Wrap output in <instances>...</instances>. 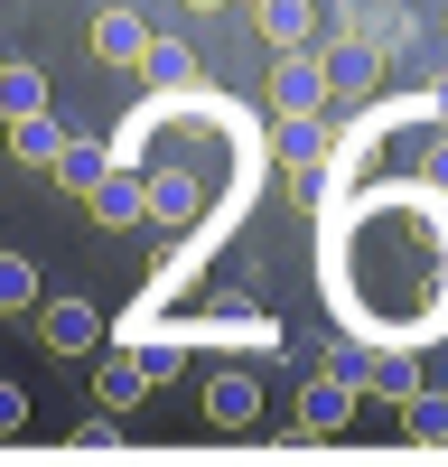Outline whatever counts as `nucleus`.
Returning <instances> with one entry per match:
<instances>
[{"instance_id": "nucleus-1", "label": "nucleus", "mask_w": 448, "mask_h": 467, "mask_svg": "<svg viewBox=\"0 0 448 467\" xmlns=\"http://www.w3.org/2000/svg\"><path fill=\"white\" fill-rule=\"evenodd\" d=\"M37 346H47V356H94L103 346V308L94 299H37Z\"/></svg>"}, {"instance_id": "nucleus-2", "label": "nucleus", "mask_w": 448, "mask_h": 467, "mask_svg": "<svg viewBox=\"0 0 448 467\" xmlns=\"http://www.w3.org/2000/svg\"><path fill=\"white\" fill-rule=\"evenodd\" d=\"M336 94H327V66H318V47H280V66H271V112H327Z\"/></svg>"}, {"instance_id": "nucleus-3", "label": "nucleus", "mask_w": 448, "mask_h": 467, "mask_svg": "<svg viewBox=\"0 0 448 467\" xmlns=\"http://www.w3.org/2000/svg\"><path fill=\"white\" fill-rule=\"evenodd\" d=\"M327 66V94H373L383 85V37H336V47H318Z\"/></svg>"}, {"instance_id": "nucleus-4", "label": "nucleus", "mask_w": 448, "mask_h": 467, "mask_svg": "<svg viewBox=\"0 0 448 467\" xmlns=\"http://www.w3.org/2000/svg\"><path fill=\"white\" fill-rule=\"evenodd\" d=\"M271 160H280L290 178H309V169L327 160V112H280V122H271Z\"/></svg>"}, {"instance_id": "nucleus-5", "label": "nucleus", "mask_w": 448, "mask_h": 467, "mask_svg": "<svg viewBox=\"0 0 448 467\" xmlns=\"http://www.w3.org/2000/svg\"><path fill=\"white\" fill-rule=\"evenodd\" d=\"M140 215L178 234V224H197V215H206V187L187 178V169H149V197H140Z\"/></svg>"}, {"instance_id": "nucleus-6", "label": "nucleus", "mask_w": 448, "mask_h": 467, "mask_svg": "<svg viewBox=\"0 0 448 467\" xmlns=\"http://www.w3.org/2000/svg\"><path fill=\"white\" fill-rule=\"evenodd\" d=\"M140 197H149V178H140V169H103V178L85 187L94 224H112V234H122V224H140Z\"/></svg>"}, {"instance_id": "nucleus-7", "label": "nucleus", "mask_w": 448, "mask_h": 467, "mask_svg": "<svg viewBox=\"0 0 448 467\" xmlns=\"http://www.w3.org/2000/svg\"><path fill=\"white\" fill-rule=\"evenodd\" d=\"M206 420H215V431H252V420H261V383L252 374H215L206 383Z\"/></svg>"}, {"instance_id": "nucleus-8", "label": "nucleus", "mask_w": 448, "mask_h": 467, "mask_svg": "<svg viewBox=\"0 0 448 467\" xmlns=\"http://www.w3.org/2000/svg\"><path fill=\"white\" fill-rule=\"evenodd\" d=\"M346 420H355V383H336V374H318L309 383V393H299V431H346Z\"/></svg>"}, {"instance_id": "nucleus-9", "label": "nucleus", "mask_w": 448, "mask_h": 467, "mask_svg": "<svg viewBox=\"0 0 448 467\" xmlns=\"http://www.w3.org/2000/svg\"><path fill=\"white\" fill-rule=\"evenodd\" d=\"M140 47H149V19L140 10H103L94 19V57L103 66H140Z\"/></svg>"}, {"instance_id": "nucleus-10", "label": "nucleus", "mask_w": 448, "mask_h": 467, "mask_svg": "<svg viewBox=\"0 0 448 467\" xmlns=\"http://www.w3.org/2000/svg\"><path fill=\"white\" fill-rule=\"evenodd\" d=\"M252 19H261L271 47H318V10L309 0H252Z\"/></svg>"}, {"instance_id": "nucleus-11", "label": "nucleus", "mask_w": 448, "mask_h": 467, "mask_svg": "<svg viewBox=\"0 0 448 467\" xmlns=\"http://www.w3.org/2000/svg\"><path fill=\"white\" fill-rule=\"evenodd\" d=\"M140 75H149L159 94H187V85H197V57H187V37H159V28H149V47H140Z\"/></svg>"}, {"instance_id": "nucleus-12", "label": "nucleus", "mask_w": 448, "mask_h": 467, "mask_svg": "<svg viewBox=\"0 0 448 467\" xmlns=\"http://www.w3.org/2000/svg\"><path fill=\"white\" fill-rule=\"evenodd\" d=\"M10 150H19L28 169H56V150H66V122H56V112H19V122H10Z\"/></svg>"}, {"instance_id": "nucleus-13", "label": "nucleus", "mask_w": 448, "mask_h": 467, "mask_svg": "<svg viewBox=\"0 0 448 467\" xmlns=\"http://www.w3.org/2000/svg\"><path fill=\"white\" fill-rule=\"evenodd\" d=\"M402 431L421 449H448V393H430V383H411L402 393Z\"/></svg>"}, {"instance_id": "nucleus-14", "label": "nucleus", "mask_w": 448, "mask_h": 467, "mask_svg": "<svg viewBox=\"0 0 448 467\" xmlns=\"http://www.w3.org/2000/svg\"><path fill=\"white\" fill-rule=\"evenodd\" d=\"M19 112H47V75L19 66V57H0V122H19Z\"/></svg>"}, {"instance_id": "nucleus-15", "label": "nucleus", "mask_w": 448, "mask_h": 467, "mask_svg": "<svg viewBox=\"0 0 448 467\" xmlns=\"http://www.w3.org/2000/svg\"><path fill=\"white\" fill-rule=\"evenodd\" d=\"M103 169H112V150H103V140H75V131H66V150H56V187H66V197H85V187H94Z\"/></svg>"}, {"instance_id": "nucleus-16", "label": "nucleus", "mask_w": 448, "mask_h": 467, "mask_svg": "<svg viewBox=\"0 0 448 467\" xmlns=\"http://www.w3.org/2000/svg\"><path fill=\"white\" fill-rule=\"evenodd\" d=\"M94 393H103V411H131V402H149V374H140V356H103Z\"/></svg>"}, {"instance_id": "nucleus-17", "label": "nucleus", "mask_w": 448, "mask_h": 467, "mask_svg": "<svg viewBox=\"0 0 448 467\" xmlns=\"http://www.w3.org/2000/svg\"><path fill=\"white\" fill-rule=\"evenodd\" d=\"M411 383H421V365H411V346H373V374H364V393H383V402H402Z\"/></svg>"}, {"instance_id": "nucleus-18", "label": "nucleus", "mask_w": 448, "mask_h": 467, "mask_svg": "<svg viewBox=\"0 0 448 467\" xmlns=\"http://www.w3.org/2000/svg\"><path fill=\"white\" fill-rule=\"evenodd\" d=\"M131 356H140V374H149V393H159V383H178V374H187V337H140Z\"/></svg>"}, {"instance_id": "nucleus-19", "label": "nucleus", "mask_w": 448, "mask_h": 467, "mask_svg": "<svg viewBox=\"0 0 448 467\" xmlns=\"http://www.w3.org/2000/svg\"><path fill=\"white\" fill-rule=\"evenodd\" d=\"M10 308H37V262L0 253V318H10Z\"/></svg>"}, {"instance_id": "nucleus-20", "label": "nucleus", "mask_w": 448, "mask_h": 467, "mask_svg": "<svg viewBox=\"0 0 448 467\" xmlns=\"http://www.w3.org/2000/svg\"><path fill=\"white\" fill-rule=\"evenodd\" d=\"M327 374L364 393V374H373V346H364V337H336V346H327Z\"/></svg>"}, {"instance_id": "nucleus-21", "label": "nucleus", "mask_w": 448, "mask_h": 467, "mask_svg": "<svg viewBox=\"0 0 448 467\" xmlns=\"http://www.w3.org/2000/svg\"><path fill=\"white\" fill-rule=\"evenodd\" d=\"M28 431V393H19V383H0V440H19Z\"/></svg>"}, {"instance_id": "nucleus-22", "label": "nucleus", "mask_w": 448, "mask_h": 467, "mask_svg": "<svg viewBox=\"0 0 448 467\" xmlns=\"http://www.w3.org/2000/svg\"><path fill=\"white\" fill-rule=\"evenodd\" d=\"M421 169H430V187H448V131L430 140V160H421Z\"/></svg>"}, {"instance_id": "nucleus-23", "label": "nucleus", "mask_w": 448, "mask_h": 467, "mask_svg": "<svg viewBox=\"0 0 448 467\" xmlns=\"http://www.w3.org/2000/svg\"><path fill=\"white\" fill-rule=\"evenodd\" d=\"M430 103H439V112H448V66H439V85H430Z\"/></svg>"}, {"instance_id": "nucleus-24", "label": "nucleus", "mask_w": 448, "mask_h": 467, "mask_svg": "<svg viewBox=\"0 0 448 467\" xmlns=\"http://www.w3.org/2000/svg\"><path fill=\"white\" fill-rule=\"evenodd\" d=\"M187 10H224V0H187Z\"/></svg>"}]
</instances>
